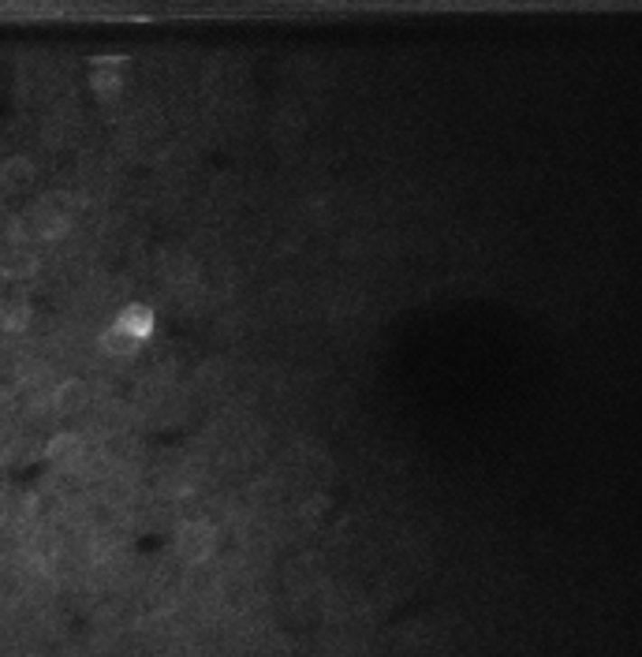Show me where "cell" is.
Segmentation results:
<instances>
[{"label": "cell", "instance_id": "6da1fadb", "mask_svg": "<svg viewBox=\"0 0 642 657\" xmlns=\"http://www.w3.org/2000/svg\"><path fill=\"white\" fill-rule=\"evenodd\" d=\"M176 550L187 564H206L217 553V527L206 523V519H191L176 534Z\"/></svg>", "mask_w": 642, "mask_h": 657}, {"label": "cell", "instance_id": "7a4b0ae2", "mask_svg": "<svg viewBox=\"0 0 642 657\" xmlns=\"http://www.w3.org/2000/svg\"><path fill=\"white\" fill-rule=\"evenodd\" d=\"M90 90L101 101H113L124 90V60L120 57H98L90 64Z\"/></svg>", "mask_w": 642, "mask_h": 657}, {"label": "cell", "instance_id": "3957f363", "mask_svg": "<svg viewBox=\"0 0 642 657\" xmlns=\"http://www.w3.org/2000/svg\"><path fill=\"white\" fill-rule=\"evenodd\" d=\"M113 325L124 328V333L135 337L138 344H146V340L154 337V328H157V314H154V307H146V303H127V307L116 314Z\"/></svg>", "mask_w": 642, "mask_h": 657}, {"label": "cell", "instance_id": "277c9868", "mask_svg": "<svg viewBox=\"0 0 642 657\" xmlns=\"http://www.w3.org/2000/svg\"><path fill=\"white\" fill-rule=\"evenodd\" d=\"M34 180H38V169H34L31 157L15 153V157H8L5 164H0V187L5 190H26Z\"/></svg>", "mask_w": 642, "mask_h": 657}, {"label": "cell", "instance_id": "5b68a950", "mask_svg": "<svg viewBox=\"0 0 642 657\" xmlns=\"http://www.w3.org/2000/svg\"><path fill=\"white\" fill-rule=\"evenodd\" d=\"M138 347H143V344H138L135 337H127L124 328H116V325H108L101 333V351L108 355V359H135Z\"/></svg>", "mask_w": 642, "mask_h": 657}, {"label": "cell", "instance_id": "8992f818", "mask_svg": "<svg viewBox=\"0 0 642 657\" xmlns=\"http://www.w3.org/2000/svg\"><path fill=\"white\" fill-rule=\"evenodd\" d=\"M87 400H90V393H87V381H64V385L57 389V396H52V403H57V411H79V407H87Z\"/></svg>", "mask_w": 642, "mask_h": 657}, {"label": "cell", "instance_id": "52a82bcc", "mask_svg": "<svg viewBox=\"0 0 642 657\" xmlns=\"http://www.w3.org/2000/svg\"><path fill=\"white\" fill-rule=\"evenodd\" d=\"M34 269H38V258L31 251H23V246H15V251L5 258V277H31Z\"/></svg>", "mask_w": 642, "mask_h": 657}, {"label": "cell", "instance_id": "ba28073f", "mask_svg": "<svg viewBox=\"0 0 642 657\" xmlns=\"http://www.w3.org/2000/svg\"><path fill=\"white\" fill-rule=\"evenodd\" d=\"M0 325H5L8 333H23V328L31 325V307H26L23 299H15V303H8L5 310H0Z\"/></svg>", "mask_w": 642, "mask_h": 657}]
</instances>
